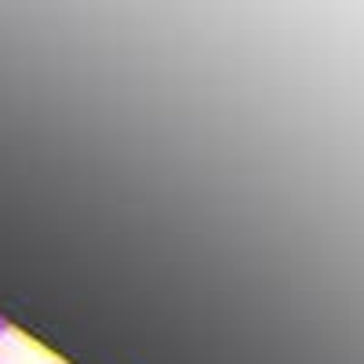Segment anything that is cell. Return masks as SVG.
<instances>
[{
  "label": "cell",
  "instance_id": "obj_1",
  "mask_svg": "<svg viewBox=\"0 0 364 364\" xmlns=\"http://www.w3.org/2000/svg\"><path fill=\"white\" fill-rule=\"evenodd\" d=\"M4 331H8V321H4V317H0V336H4Z\"/></svg>",
  "mask_w": 364,
  "mask_h": 364
}]
</instances>
